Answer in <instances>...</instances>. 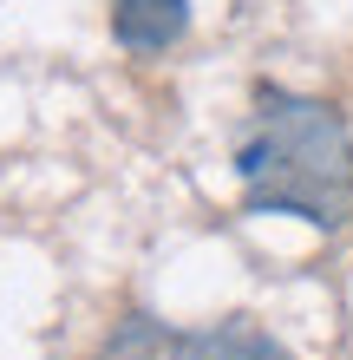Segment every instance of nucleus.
Wrapping results in <instances>:
<instances>
[{
    "label": "nucleus",
    "instance_id": "nucleus-1",
    "mask_svg": "<svg viewBox=\"0 0 353 360\" xmlns=\"http://www.w3.org/2000/svg\"><path fill=\"white\" fill-rule=\"evenodd\" d=\"M236 171L248 210L301 217L314 229H340L353 217V138L321 98L262 86L255 118L236 144Z\"/></svg>",
    "mask_w": 353,
    "mask_h": 360
},
{
    "label": "nucleus",
    "instance_id": "nucleus-2",
    "mask_svg": "<svg viewBox=\"0 0 353 360\" xmlns=\"http://www.w3.org/2000/svg\"><path fill=\"white\" fill-rule=\"evenodd\" d=\"M190 27V0H112V33L131 53H164Z\"/></svg>",
    "mask_w": 353,
    "mask_h": 360
},
{
    "label": "nucleus",
    "instance_id": "nucleus-3",
    "mask_svg": "<svg viewBox=\"0 0 353 360\" xmlns=\"http://www.w3.org/2000/svg\"><path fill=\"white\" fill-rule=\"evenodd\" d=\"M171 360H288V347L275 334L248 328V321H216V328H197L171 347Z\"/></svg>",
    "mask_w": 353,
    "mask_h": 360
}]
</instances>
